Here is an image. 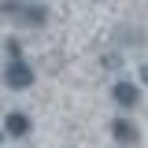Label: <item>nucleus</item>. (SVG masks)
<instances>
[{
    "label": "nucleus",
    "instance_id": "5",
    "mask_svg": "<svg viewBox=\"0 0 148 148\" xmlns=\"http://www.w3.org/2000/svg\"><path fill=\"white\" fill-rule=\"evenodd\" d=\"M8 133H11V137H26V133H30V119H26L22 111H11V115H8Z\"/></svg>",
    "mask_w": 148,
    "mask_h": 148
},
{
    "label": "nucleus",
    "instance_id": "7",
    "mask_svg": "<svg viewBox=\"0 0 148 148\" xmlns=\"http://www.w3.org/2000/svg\"><path fill=\"white\" fill-rule=\"evenodd\" d=\"M0 141H4V133H0Z\"/></svg>",
    "mask_w": 148,
    "mask_h": 148
},
{
    "label": "nucleus",
    "instance_id": "6",
    "mask_svg": "<svg viewBox=\"0 0 148 148\" xmlns=\"http://www.w3.org/2000/svg\"><path fill=\"white\" fill-rule=\"evenodd\" d=\"M141 82H145V85H148V63H145V67H141Z\"/></svg>",
    "mask_w": 148,
    "mask_h": 148
},
{
    "label": "nucleus",
    "instance_id": "2",
    "mask_svg": "<svg viewBox=\"0 0 148 148\" xmlns=\"http://www.w3.org/2000/svg\"><path fill=\"white\" fill-rule=\"evenodd\" d=\"M4 85L8 89H30L34 85V67L22 63V56H11L8 71H4Z\"/></svg>",
    "mask_w": 148,
    "mask_h": 148
},
{
    "label": "nucleus",
    "instance_id": "1",
    "mask_svg": "<svg viewBox=\"0 0 148 148\" xmlns=\"http://www.w3.org/2000/svg\"><path fill=\"white\" fill-rule=\"evenodd\" d=\"M0 18H15L18 26H45L48 8L30 4V0H4L0 4Z\"/></svg>",
    "mask_w": 148,
    "mask_h": 148
},
{
    "label": "nucleus",
    "instance_id": "3",
    "mask_svg": "<svg viewBox=\"0 0 148 148\" xmlns=\"http://www.w3.org/2000/svg\"><path fill=\"white\" fill-rule=\"evenodd\" d=\"M111 100H115L119 108H133V104L141 100V92H137V85H133V82H119V85L111 89Z\"/></svg>",
    "mask_w": 148,
    "mask_h": 148
},
{
    "label": "nucleus",
    "instance_id": "4",
    "mask_svg": "<svg viewBox=\"0 0 148 148\" xmlns=\"http://www.w3.org/2000/svg\"><path fill=\"white\" fill-rule=\"evenodd\" d=\"M111 133H115L119 145H137V130L130 126L126 119H115V122H111Z\"/></svg>",
    "mask_w": 148,
    "mask_h": 148
}]
</instances>
